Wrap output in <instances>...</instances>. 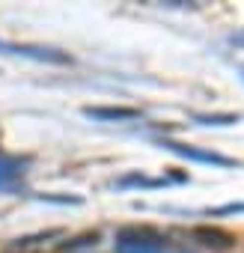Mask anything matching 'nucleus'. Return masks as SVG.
Here are the masks:
<instances>
[{
  "label": "nucleus",
  "instance_id": "1",
  "mask_svg": "<svg viewBox=\"0 0 244 253\" xmlns=\"http://www.w3.org/2000/svg\"><path fill=\"white\" fill-rule=\"evenodd\" d=\"M0 51L12 54V57H27L36 63H51V66H69L72 57L60 48H48V45H27V42H6L0 39Z\"/></svg>",
  "mask_w": 244,
  "mask_h": 253
},
{
  "label": "nucleus",
  "instance_id": "9",
  "mask_svg": "<svg viewBox=\"0 0 244 253\" xmlns=\"http://www.w3.org/2000/svg\"><path fill=\"white\" fill-rule=\"evenodd\" d=\"M232 211H244V203H235V206H223V209H214L211 214H232Z\"/></svg>",
  "mask_w": 244,
  "mask_h": 253
},
{
  "label": "nucleus",
  "instance_id": "3",
  "mask_svg": "<svg viewBox=\"0 0 244 253\" xmlns=\"http://www.w3.org/2000/svg\"><path fill=\"white\" fill-rule=\"evenodd\" d=\"M164 149L188 158V161H200V164H214V167H235L232 158L226 155H217V152H205V149H197V146H188V143H179V140H161Z\"/></svg>",
  "mask_w": 244,
  "mask_h": 253
},
{
  "label": "nucleus",
  "instance_id": "4",
  "mask_svg": "<svg viewBox=\"0 0 244 253\" xmlns=\"http://www.w3.org/2000/svg\"><path fill=\"white\" fill-rule=\"evenodd\" d=\"M24 173L27 170H24V161L21 158L0 155V191H15Z\"/></svg>",
  "mask_w": 244,
  "mask_h": 253
},
{
  "label": "nucleus",
  "instance_id": "6",
  "mask_svg": "<svg viewBox=\"0 0 244 253\" xmlns=\"http://www.w3.org/2000/svg\"><path fill=\"white\" fill-rule=\"evenodd\" d=\"M194 238H197L200 244L211 247V250H229V247L235 244V235H229V232H223V229H208V226H197V229H194Z\"/></svg>",
  "mask_w": 244,
  "mask_h": 253
},
{
  "label": "nucleus",
  "instance_id": "11",
  "mask_svg": "<svg viewBox=\"0 0 244 253\" xmlns=\"http://www.w3.org/2000/svg\"><path fill=\"white\" fill-rule=\"evenodd\" d=\"M241 75H244V69H241Z\"/></svg>",
  "mask_w": 244,
  "mask_h": 253
},
{
  "label": "nucleus",
  "instance_id": "10",
  "mask_svg": "<svg viewBox=\"0 0 244 253\" xmlns=\"http://www.w3.org/2000/svg\"><path fill=\"white\" fill-rule=\"evenodd\" d=\"M229 42H232V45H238V48H244V30H241V33H232V36H229Z\"/></svg>",
  "mask_w": 244,
  "mask_h": 253
},
{
  "label": "nucleus",
  "instance_id": "8",
  "mask_svg": "<svg viewBox=\"0 0 244 253\" xmlns=\"http://www.w3.org/2000/svg\"><path fill=\"white\" fill-rule=\"evenodd\" d=\"M197 122H203V125H232V122H238V116L235 113H208V116H197Z\"/></svg>",
  "mask_w": 244,
  "mask_h": 253
},
{
  "label": "nucleus",
  "instance_id": "5",
  "mask_svg": "<svg viewBox=\"0 0 244 253\" xmlns=\"http://www.w3.org/2000/svg\"><path fill=\"white\" fill-rule=\"evenodd\" d=\"M83 113L98 122H128L140 116L137 107H83Z\"/></svg>",
  "mask_w": 244,
  "mask_h": 253
},
{
  "label": "nucleus",
  "instance_id": "7",
  "mask_svg": "<svg viewBox=\"0 0 244 253\" xmlns=\"http://www.w3.org/2000/svg\"><path fill=\"white\" fill-rule=\"evenodd\" d=\"M119 188H128V185H143V188H155V185H164V179H146V176H122L116 182Z\"/></svg>",
  "mask_w": 244,
  "mask_h": 253
},
{
  "label": "nucleus",
  "instance_id": "2",
  "mask_svg": "<svg viewBox=\"0 0 244 253\" xmlns=\"http://www.w3.org/2000/svg\"><path fill=\"white\" fill-rule=\"evenodd\" d=\"M116 253H164V244L158 232L128 226L116 235Z\"/></svg>",
  "mask_w": 244,
  "mask_h": 253
}]
</instances>
